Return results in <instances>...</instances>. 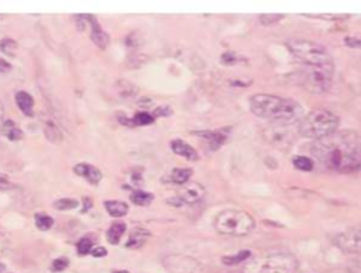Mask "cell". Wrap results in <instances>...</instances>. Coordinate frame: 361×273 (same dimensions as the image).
Instances as JSON below:
<instances>
[{"label":"cell","mask_w":361,"mask_h":273,"mask_svg":"<svg viewBox=\"0 0 361 273\" xmlns=\"http://www.w3.org/2000/svg\"><path fill=\"white\" fill-rule=\"evenodd\" d=\"M311 152L324 168L333 172L347 173L361 168V136L356 131H336L316 139Z\"/></svg>","instance_id":"cell-1"},{"label":"cell","mask_w":361,"mask_h":273,"mask_svg":"<svg viewBox=\"0 0 361 273\" xmlns=\"http://www.w3.org/2000/svg\"><path fill=\"white\" fill-rule=\"evenodd\" d=\"M250 108L257 117L271 120L277 124H299L301 120L305 117L302 106L298 102L292 99L280 98L275 95H254L250 99Z\"/></svg>","instance_id":"cell-2"},{"label":"cell","mask_w":361,"mask_h":273,"mask_svg":"<svg viewBox=\"0 0 361 273\" xmlns=\"http://www.w3.org/2000/svg\"><path fill=\"white\" fill-rule=\"evenodd\" d=\"M292 55L302 64L303 68L334 69L332 55L327 48L311 39H289L286 42Z\"/></svg>","instance_id":"cell-3"},{"label":"cell","mask_w":361,"mask_h":273,"mask_svg":"<svg viewBox=\"0 0 361 273\" xmlns=\"http://www.w3.org/2000/svg\"><path fill=\"white\" fill-rule=\"evenodd\" d=\"M339 124L340 120L334 113L324 108H316L305 114V117L298 124V133L305 138L321 139L336 133Z\"/></svg>","instance_id":"cell-4"},{"label":"cell","mask_w":361,"mask_h":273,"mask_svg":"<svg viewBox=\"0 0 361 273\" xmlns=\"http://www.w3.org/2000/svg\"><path fill=\"white\" fill-rule=\"evenodd\" d=\"M254 218L243 210L229 208L216 217L215 228L217 233L230 237H244L254 230Z\"/></svg>","instance_id":"cell-5"},{"label":"cell","mask_w":361,"mask_h":273,"mask_svg":"<svg viewBox=\"0 0 361 273\" xmlns=\"http://www.w3.org/2000/svg\"><path fill=\"white\" fill-rule=\"evenodd\" d=\"M298 261L288 252L268 254L247 266L245 273H296Z\"/></svg>","instance_id":"cell-6"},{"label":"cell","mask_w":361,"mask_h":273,"mask_svg":"<svg viewBox=\"0 0 361 273\" xmlns=\"http://www.w3.org/2000/svg\"><path fill=\"white\" fill-rule=\"evenodd\" d=\"M334 69L303 68L299 70L301 83L312 93H324L330 89Z\"/></svg>","instance_id":"cell-7"},{"label":"cell","mask_w":361,"mask_h":273,"mask_svg":"<svg viewBox=\"0 0 361 273\" xmlns=\"http://www.w3.org/2000/svg\"><path fill=\"white\" fill-rule=\"evenodd\" d=\"M263 136L264 139L268 144L277 146L280 149L289 148V146L295 144V139H296V133L293 130H291V126L277 124V123H273L271 126L264 128Z\"/></svg>","instance_id":"cell-8"},{"label":"cell","mask_w":361,"mask_h":273,"mask_svg":"<svg viewBox=\"0 0 361 273\" xmlns=\"http://www.w3.org/2000/svg\"><path fill=\"white\" fill-rule=\"evenodd\" d=\"M334 245L347 254L361 255V225L346 230L333 239Z\"/></svg>","instance_id":"cell-9"},{"label":"cell","mask_w":361,"mask_h":273,"mask_svg":"<svg viewBox=\"0 0 361 273\" xmlns=\"http://www.w3.org/2000/svg\"><path fill=\"white\" fill-rule=\"evenodd\" d=\"M205 187L199 183H186L179 195L174 197V199H169L168 203L174 205H196L199 203L203 197H205Z\"/></svg>","instance_id":"cell-10"},{"label":"cell","mask_w":361,"mask_h":273,"mask_svg":"<svg viewBox=\"0 0 361 273\" xmlns=\"http://www.w3.org/2000/svg\"><path fill=\"white\" fill-rule=\"evenodd\" d=\"M191 262H192V259H189V258L175 256V255L168 256L164 261L165 268L171 273H196V269H198V265L199 264L194 262L192 265H189Z\"/></svg>","instance_id":"cell-11"},{"label":"cell","mask_w":361,"mask_h":273,"mask_svg":"<svg viewBox=\"0 0 361 273\" xmlns=\"http://www.w3.org/2000/svg\"><path fill=\"white\" fill-rule=\"evenodd\" d=\"M74 172L80 176V177L86 179L89 183H92V185H98L100 179H102V172L99 171L98 168L89 165V164H78L74 168Z\"/></svg>","instance_id":"cell-12"},{"label":"cell","mask_w":361,"mask_h":273,"mask_svg":"<svg viewBox=\"0 0 361 273\" xmlns=\"http://www.w3.org/2000/svg\"><path fill=\"white\" fill-rule=\"evenodd\" d=\"M88 21L90 23V26H92V34H90L92 41H93V42L98 45L99 48L105 49L106 47H108V44H109L108 34H106L103 30L100 29L98 20L95 19L93 16H88Z\"/></svg>","instance_id":"cell-13"},{"label":"cell","mask_w":361,"mask_h":273,"mask_svg":"<svg viewBox=\"0 0 361 273\" xmlns=\"http://www.w3.org/2000/svg\"><path fill=\"white\" fill-rule=\"evenodd\" d=\"M171 149L175 152L176 155L186 158L189 161H196L198 159V152L189 144L184 142L182 139H174V141H171Z\"/></svg>","instance_id":"cell-14"},{"label":"cell","mask_w":361,"mask_h":273,"mask_svg":"<svg viewBox=\"0 0 361 273\" xmlns=\"http://www.w3.org/2000/svg\"><path fill=\"white\" fill-rule=\"evenodd\" d=\"M16 103L19 108L29 117H33L34 114V100L27 92H17L16 93Z\"/></svg>","instance_id":"cell-15"},{"label":"cell","mask_w":361,"mask_h":273,"mask_svg":"<svg viewBox=\"0 0 361 273\" xmlns=\"http://www.w3.org/2000/svg\"><path fill=\"white\" fill-rule=\"evenodd\" d=\"M148 237H150V233L147 230H144V228H134L130 233V238L127 241L126 246L127 248H133V249L140 248L141 245H144V242L148 239Z\"/></svg>","instance_id":"cell-16"},{"label":"cell","mask_w":361,"mask_h":273,"mask_svg":"<svg viewBox=\"0 0 361 273\" xmlns=\"http://www.w3.org/2000/svg\"><path fill=\"white\" fill-rule=\"evenodd\" d=\"M195 134L205 138L213 149L219 148L226 141V134L223 131H201V133H195Z\"/></svg>","instance_id":"cell-17"},{"label":"cell","mask_w":361,"mask_h":273,"mask_svg":"<svg viewBox=\"0 0 361 273\" xmlns=\"http://www.w3.org/2000/svg\"><path fill=\"white\" fill-rule=\"evenodd\" d=\"M1 134L6 136V138H9L10 141H20L24 136L23 131L11 120H4L1 126Z\"/></svg>","instance_id":"cell-18"},{"label":"cell","mask_w":361,"mask_h":273,"mask_svg":"<svg viewBox=\"0 0 361 273\" xmlns=\"http://www.w3.org/2000/svg\"><path fill=\"white\" fill-rule=\"evenodd\" d=\"M105 207L108 210V213L112 217H123L127 214L128 211V205L124 202H116V200H110V202H105Z\"/></svg>","instance_id":"cell-19"},{"label":"cell","mask_w":361,"mask_h":273,"mask_svg":"<svg viewBox=\"0 0 361 273\" xmlns=\"http://www.w3.org/2000/svg\"><path fill=\"white\" fill-rule=\"evenodd\" d=\"M124 231H126V225L123 224V223H116V224H113L110 228H109L108 234H106L108 241L112 245L119 244V241L121 239V237L124 234Z\"/></svg>","instance_id":"cell-20"},{"label":"cell","mask_w":361,"mask_h":273,"mask_svg":"<svg viewBox=\"0 0 361 273\" xmlns=\"http://www.w3.org/2000/svg\"><path fill=\"white\" fill-rule=\"evenodd\" d=\"M251 256L250 251H241L239 254L232 255V256H223L222 258V262L227 266H233V265H240L243 264L244 261H247L248 258Z\"/></svg>","instance_id":"cell-21"},{"label":"cell","mask_w":361,"mask_h":273,"mask_svg":"<svg viewBox=\"0 0 361 273\" xmlns=\"http://www.w3.org/2000/svg\"><path fill=\"white\" fill-rule=\"evenodd\" d=\"M191 176H192L191 169H174L171 173V180L176 185H186Z\"/></svg>","instance_id":"cell-22"},{"label":"cell","mask_w":361,"mask_h":273,"mask_svg":"<svg viewBox=\"0 0 361 273\" xmlns=\"http://www.w3.org/2000/svg\"><path fill=\"white\" fill-rule=\"evenodd\" d=\"M154 200V196L151 193H147L144 190H136L131 195V202L137 205H147Z\"/></svg>","instance_id":"cell-23"},{"label":"cell","mask_w":361,"mask_h":273,"mask_svg":"<svg viewBox=\"0 0 361 273\" xmlns=\"http://www.w3.org/2000/svg\"><path fill=\"white\" fill-rule=\"evenodd\" d=\"M292 164L295 168H298L299 171H305V172H309L313 169V161L308 156H295L292 159Z\"/></svg>","instance_id":"cell-24"},{"label":"cell","mask_w":361,"mask_h":273,"mask_svg":"<svg viewBox=\"0 0 361 273\" xmlns=\"http://www.w3.org/2000/svg\"><path fill=\"white\" fill-rule=\"evenodd\" d=\"M0 51L9 57H14L17 51V42L11 38H3L0 41Z\"/></svg>","instance_id":"cell-25"},{"label":"cell","mask_w":361,"mask_h":273,"mask_svg":"<svg viewBox=\"0 0 361 273\" xmlns=\"http://www.w3.org/2000/svg\"><path fill=\"white\" fill-rule=\"evenodd\" d=\"M52 224H54V220L51 217H48V215H36V225H37V228H40L41 231H48L49 228L52 227Z\"/></svg>","instance_id":"cell-26"},{"label":"cell","mask_w":361,"mask_h":273,"mask_svg":"<svg viewBox=\"0 0 361 273\" xmlns=\"http://www.w3.org/2000/svg\"><path fill=\"white\" fill-rule=\"evenodd\" d=\"M133 123H134V126H148V124L154 123V116L148 114L146 111L137 113L134 118H133Z\"/></svg>","instance_id":"cell-27"},{"label":"cell","mask_w":361,"mask_h":273,"mask_svg":"<svg viewBox=\"0 0 361 273\" xmlns=\"http://www.w3.org/2000/svg\"><path fill=\"white\" fill-rule=\"evenodd\" d=\"M45 136H47V138L51 139L52 142H58V141H61V138H62L61 133H59V130L55 127L52 123H48V124L45 126Z\"/></svg>","instance_id":"cell-28"},{"label":"cell","mask_w":361,"mask_h":273,"mask_svg":"<svg viewBox=\"0 0 361 273\" xmlns=\"http://www.w3.org/2000/svg\"><path fill=\"white\" fill-rule=\"evenodd\" d=\"M78 205V202L74 199H61L58 202H55V208L58 210H71L75 208Z\"/></svg>","instance_id":"cell-29"},{"label":"cell","mask_w":361,"mask_h":273,"mask_svg":"<svg viewBox=\"0 0 361 273\" xmlns=\"http://www.w3.org/2000/svg\"><path fill=\"white\" fill-rule=\"evenodd\" d=\"M77 249H78L79 255H86L92 252V241L88 238H82L77 245Z\"/></svg>","instance_id":"cell-30"},{"label":"cell","mask_w":361,"mask_h":273,"mask_svg":"<svg viewBox=\"0 0 361 273\" xmlns=\"http://www.w3.org/2000/svg\"><path fill=\"white\" fill-rule=\"evenodd\" d=\"M69 265V261L67 258H58L55 259L52 265H51V271L52 272H62L64 269H67Z\"/></svg>","instance_id":"cell-31"},{"label":"cell","mask_w":361,"mask_h":273,"mask_svg":"<svg viewBox=\"0 0 361 273\" xmlns=\"http://www.w3.org/2000/svg\"><path fill=\"white\" fill-rule=\"evenodd\" d=\"M281 19H283V16H281V14H263L260 17V21L263 23L264 26H270V24L280 21Z\"/></svg>","instance_id":"cell-32"},{"label":"cell","mask_w":361,"mask_h":273,"mask_svg":"<svg viewBox=\"0 0 361 273\" xmlns=\"http://www.w3.org/2000/svg\"><path fill=\"white\" fill-rule=\"evenodd\" d=\"M344 44L350 48H360L361 49V37H346Z\"/></svg>","instance_id":"cell-33"},{"label":"cell","mask_w":361,"mask_h":273,"mask_svg":"<svg viewBox=\"0 0 361 273\" xmlns=\"http://www.w3.org/2000/svg\"><path fill=\"white\" fill-rule=\"evenodd\" d=\"M349 271H350V273H361V255H359L357 258H354L350 262Z\"/></svg>","instance_id":"cell-34"},{"label":"cell","mask_w":361,"mask_h":273,"mask_svg":"<svg viewBox=\"0 0 361 273\" xmlns=\"http://www.w3.org/2000/svg\"><path fill=\"white\" fill-rule=\"evenodd\" d=\"M92 255H93L95 258H103V256L108 255V251H106L103 246H98V248L92 249Z\"/></svg>","instance_id":"cell-35"},{"label":"cell","mask_w":361,"mask_h":273,"mask_svg":"<svg viewBox=\"0 0 361 273\" xmlns=\"http://www.w3.org/2000/svg\"><path fill=\"white\" fill-rule=\"evenodd\" d=\"M11 187H13V185L7 180V177L0 175V190H7V189H11Z\"/></svg>","instance_id":"cell-36"},{"label":"cell","mask_w":361,"mask_h":273,"mask_svg":"<svg viewBox=\"0 0 361 273\" xmlns=\"http://www.w3.org/2000/svg\"><path fill=\"white\" fill-rule=\"evenodd\" d=\"M235 58L236 55L233 52H226L225 55L222 57V61H223L225 64H233V62H235Z\"/></svg>","instance_id":"cell-37"},{"label":"cell","mask_w":361,"mask_h":273,"mask_svg":"<svg viewBox=\"0 0 361 273\" xmlns=\"http://www.w3.org/2000/svg\"><path fill=\"white\" fill-rule=\"evenodd\" d=\"M10 69H11L10 64H7V62H4V61L0 59V72H1V73H6V72H9Z\"/></svg>","instance_id":"cell-38"},{"label":"cell","mask_w":361,"mask_h":273,"mask_svg":"<svg viewBox=\"0 0 361 273\" xmlns=\"http://www.w3.org/2000/svg\"><path fill=\"white\" fill-rule=\"evenodd\" d=\"M4 123V108H3V104L0 102V134H1V126Z\"/></svg>","instance_id":"cell-39"},{"label":"cell","mask_w":361,"mask_h":273,"mask_svg":"<svg viewBox=\"0 0 361 273\" xmlns=\"http://www.w3.org/2000/svg\"><path fill=\"white\" fill-rule=\"evenodd\" d=\"M112 273H128V272H127V271H115V272Z\"/></svg>","instance_id":"cell-40"}]
</instances>
